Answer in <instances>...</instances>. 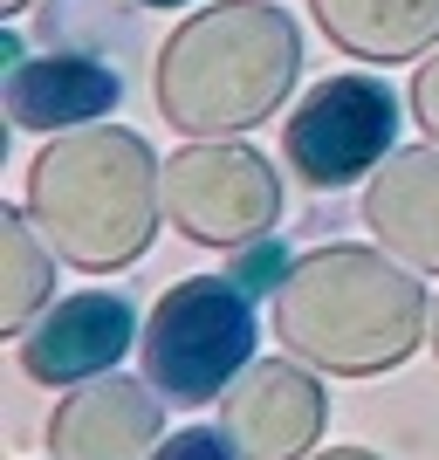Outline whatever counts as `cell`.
<instances>
[{
	"instance_id": "1",
	"label": "cell",
	"mask_w": 439,
	"mask_h": 460,
	"mask_svg": "<svg viewBox=\"0 0 439 460\" xmlns=\"http://www.w3.org/2000/svg\"><path fill=\"white\" fill-rule=\"evenodd\" d=\"M21 207L35 234L62 254V269L117 275L145 261L165 220V158L124 124L56 131L28 158Z\"/></svg>"
},
{
	"instance_id": "2",
	"label": "cell",
	"mask_w": 439,
	"mask_h": 460,
	"mask_svg": "<svg viewBox=\"0 0 439 460\" xmlns=\"http://www.w3.org/2000/svg\"><path fill=\"white\" fill-rule=\"evenodd\" d=\"M426 316H433V296L419 288V269L357 241L303 254L288 282L268 296V323L282 350L329 378L399 371L426 344Z\"/></svg>"
},
{
	"instance_id": "3",
	"label": "cell",
	"mask_w": 439,
	"mask_h": 460,
	"mask_svg": "<svg viewBox=\"0 0 439 460\" xmlns=\"http://www.w3.org/2000/svg\"><path fill=\"white\" fill-rule=\"evenodd\" d=\"M303 76V28L275 0L199 7L158 41L152 96L179 137H241L282 111Z\"/></svg>"
},
{
	"instance_id": "4",
	"label": "cell",
	"mask_w": 439,
	"mask_h": 460,
	"mask_svg": "<svg viewBox=\"0 0 439 460\" xmlns=\"http://www.w3.org/2000/svg\"><path fill=\"white\" fill-rule=\"evenodd\" d=\"M254 337H261L254 296H241L227 275H186L145 316L137 358L158 399L192 412V405L227 399V385L254 365Z\"/></svg>"
},
{
	"instance_id": "5",
	"label": "cell",
	"mask_w": 439,
	"mask_h": 460,
	"mask_svg": "<svg viewBox=\"0 0 439 460\" xmlns=\"http://www.w3.org/2000/svg\"><path fill=\"white\" fill-rule=\"evenodd\" d=\"M165 220L199 248H248L282 220V172L248 137H192L165 158Z\"/></svg>"
},
{
	"instance_id": "6",
	"label": "cell",
	"mask_w": 439,
	"mask_h": 460,
	"mask_svg": "<svg viewBox=\"0 0 439 460\" xmlns=\"http://www.w3.org/2000/svg\"><path fill=\"white\" fill-rule=\"evenodd\" d=\"M391 152H399V96L378 76H323L282 124L288 172L316 192L371 179Z\"/></svg>"
},
{
	"instance_id": "7",
	"label": "cell",
	"mask_w": 439,
	"mask_h": 460,
	"mask_svg": "<svg viewBox=\"0 0 439 460\" xmlns=\"http://www.w3.org/2000/svg\"><path fill=\"white\" fill-rule=\"evenodd\" d=\"M329 399L316 365L303 358H254L220 399V433L241 460H309L323 440Z\"/></svg>"
},
{
	"instance_id": "8",
	"label": "cell",
	"mask_w": 439,
	"mask_h": 460,
	"mask_svg": "<svg viewBox=\"0 0 439 460\" xmlns=\"http://www.w3.org/2000/svg\"><path fill=\"white\" fill-rule=\"evenodd\" d=\"M137 303L131 296H110V288H83V296H62L35 316V323L14 337V365L28 385H90L103 371L124 365V350L137 344Z\"/></svg>"
},
{
	"instance_id": "9",
	"label": "cell",
	"mask_w": 439,
	"mask_h": 460,
	"mask_svg": "<svg viewBox=\"0 0 439 460\" xmlns=\"http://www.w3.org/2000/svg\"><path fill=\"white\" fill-rule=\"evenodd\" d=\"M158 440H165V399L152 392V378L124 371L69 385V399L41 426L48 460H152Z\"/></svg>"
},
{
	"instance_id": "10",
	"label": "cell",
	"mask_w": 439,
	"mask_h": 460,
	"mask_svg": "<svg viewBox=\"0 0 439 460\" xmlns=\"http://www.w3.org/2000/svg\"><path fill=\"white\" fill-rule=\"evenodd\" d=\"M124 96V62L83 56V49H21L7 35V124L14 131H76V124H103Z\"/></svg>"
},
{
	"instance_id": "11",
	"label": "cell",
	"mask_w": 439,
	"mask_h": 460,
	"mask_svg": "<svg viewBox=\"0 0 439 460\" xmlns=\"http://www.w3.org/2000/svg\"><path fill=\"white\" fill-rule=\"evenodd\" d=\"M357 213L384 254H399L405 269H419V275H439V145L391 152L364 179Z\"/></svg>"
},
{
	"instance_id": "12",
	"label": "cell",
	"mask_w": 439,
	"mask_h": 460,
	"mask_svg": "<svg viewBox=\"0 0 439 460\" xmlns=\"http://www.w3.org/2000/svg\"><path fill=\"white\" fill-rule=\"evenodd\" d=\"M309 14L357 62H419L439 49V0H309Z\"/></svg>"
},
{
	"instance_id": "13",
	"label": "cell",
	"mask_w": 439,
	"mask_h": 460,
	"mask_svg": "<svg viewBox=\"0 0 439 460\" xmlns=\"http://www.w3.org/2000/svg\"><path fill=\"white\" fill-rule=\"evenodd\" d=\"M56 261L62 254L35 234L28 207H14L0 220V330L7 337H21L41 309L56 303Z\"/></svg>"
},
{
	"instance_id": "14",
	"label": "cell",
	"mask_w": 439,
	"mask_h": 460,
	"mask_svg": "<svg viewBox=\"0 0 439 460\" xmlns=\"http://www.w3.org/2000/svg\"><path fill=\"white\" fill-rule=\"evenodd\" d=\"M131 14H145L137 0H41V41H48V49H83V56L110 62V49L124 56L137 41Z\"/></svg>"
},
{
	"instance_id": "15",
	"label": "cell",
	"mask_w": 439,
	"mask_h": 460,
	"mask_svg": "<svg viewBox=\"0 0 439 460\" xmlns=\"http://www.w3.org/2000/svg\"><path fill=\"white\" fill-rule=\"evenodd\" d=\"M288 269H295V254L275 241V234H261V241H248V248H233V261H227V282L241 288V296H275V288L288 282Z\"/></svg>"
},
{
	"instance_id": "16",
	"label": "cell",
	"mask_w": 439,
	"mask_h": 460,
	"mask_svg": "<svg viewBox=\"0 0 439 460\" xmlns=\"http://www.w3.org/2000/svg\"><path fill=\"white\" fill-rule=\"evenodd\" d=\"M152 460H241V454L227 447V433H220V426H179L172 440L152 447Z\"/></svg>"
},
{
	"instance_id": "17",
	"label": "cell",
	"mask_w": 439,
	"mask_h": 460,
	"mask_svg": "<svg viewBox=\"0 0 439 460\" xmlns=\"http://www.w3.org/2000/svg\"><path fill=\"white\" fill-rule=\"evenodd\" d=\"M412 117H419V131L439 145V49L433 56H419V69H412Z\"/></svg>"
},
{
	"instance_id": "18",
	"label": "cell",
	"mask_w": 439,
	"mask_h": 460,
	"mask_svg": "<svg viewBox=\"0 0 439 460\" xmlns=\"http://www.w3.org/2000/svg\"><path fill=\"white\" fill-rule=\"evenodd\" d=\"M309 460H384V454H371V447H323V454H309Z\"/></svg>"
},
{
	"instance_id": "19",
	"label": "cell",
	"mask_w": 439,
	"mask_h": 460,
	"mask_svg": "<svg viewBox=\"0 0 439 460\" xmlns=\"http://www.w3.org/2000/svg\"><path fill=\"white\" fill-rule=\"evenodd\" d=\"M145 14H172V7H192V0H137Z\"/></svg>"
},
{
	"instance_id": "20",
	"label": "cell",
	"mask_w": 439,
	"mask_h": 460,
	"mask_svg": "<svg viewBox=\"0 0 439 460\" xmlns=\"http://www.w3.org/2000/svg\"><path fill=\"white\" fill-rule=\"evenodd\" d=\"M426 344H433V358H439V296H433V316H426Z\"/></svg>"
},
{
	"instance_id": "21",
	"label": "cell",
	"mask_w": 439,
	"mask_h": 460,
	"mask_svg": "<svg viewBox=\"0 0 439 460\" xmlns=\"http://www.w3.org/2000/svg\"><path fill=\"white\" fill-rule=\"evenodd\" d=\"M28 7H41V0H0V14H28Z\"/></svg>"
}]
</instances>
